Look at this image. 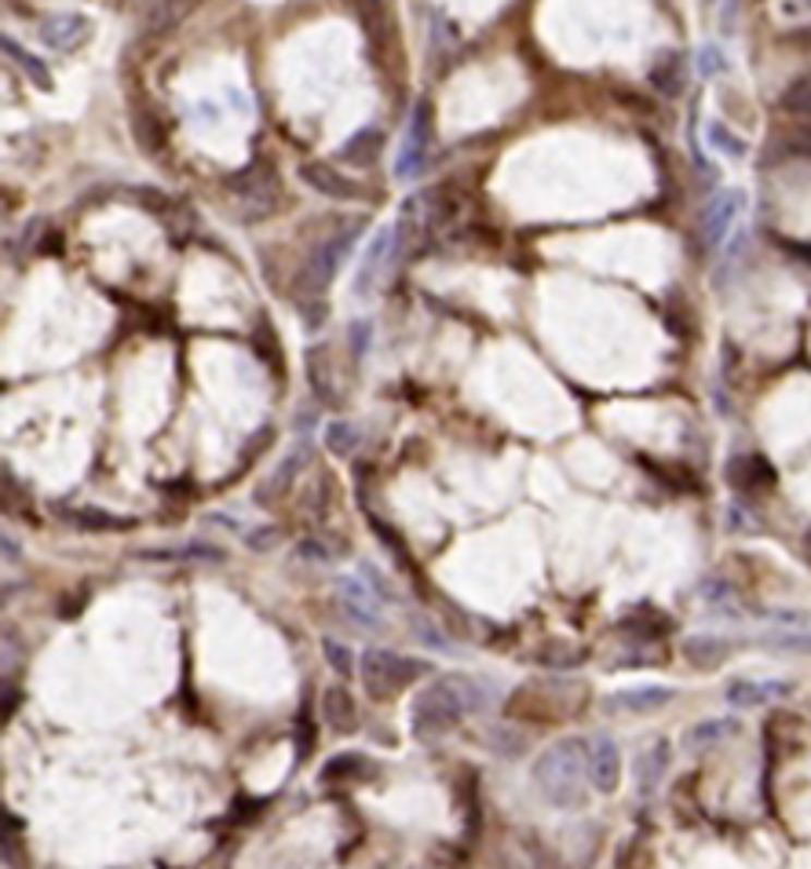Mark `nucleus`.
<instances>
[{
    "instance_id": "1",
    "label": "nucleus",
    "mask_w": 811,
    "mask_h": 869,
    "mask_svg": "<svg viewBox=\"0 0 811 869\" xmlns=\"http://www.w3.org/2000/svg\"><path fill=\"white\" fill-rule=\"evenodd\" d=\"M483 687L468 676H439L421 690V698L413 701V727L417 738H439L450 727H457L468 713L483 709Z\"/></svg>"
},
{
    "instance_id": "2",
    "label": "nucleus",
    "mask_w": 811,
    "mask_h": 869,
    "mask_svg": "<svg viewBox=\"0 0 811 869\" xmlns=\"http://www.w3.org/2000/svg\"><path fill=\"white\" fill-rule=\"evenodd\" d=\"M589 779V741L585 738H559L548 746L534 763V782L541 797L556 808H578L585 800Z\"/></svg>"
},
{
    "instance_id": "3",
    "label": "nucleus",
    "mask_w": 811,
    "mask_h": 869,
    "mask_svg": "<svg viewBox=\"0 0 811 869\" xmlns=\"http://www.w3.org/2000/svg\"><path fill=\"white\" fill-rule=\"evenodd\" d=\"M428 662L421 657H406L384 647H370L362 654V687L373 701H395L406 687H413L417 679L428 676Z\"/></svg>"
},
{
    "instance_id": "4",
    "label": "nucleus",
    "mask_w": 811,
    "mask_h": 869,
    "mask_svg": "<svg viewBox=\"0 0 811 869\" xmlns=\"http://www.w3.org/2000/svg\"><path fill=\"white\" fill-rule=\"evenodd\" d=\"M366 227V219H351V224L344 230H332V234L322 242L315 253L307 256V264H304V275H300V289L307 292V297H318L322 289L329 286L332 275L340 270V264L348 260L351 253V245L359 242V230Z\"/></svg>"
},
{
    "instance_id": "5",
    "label": "nucleus",
    "mask_w": 811,
    "mask_h": 869,
    "mask_svg": "<svg viewBox=\"0 0 811 869\" xmlns=\"http://www.w3.org/2000/svg\"><path fill=\"white\" fill-rule=\"evenodd\" d=\"M227 186L242 197V219L256 224V219H267L278 208V197H282V186H278L275 172H270V161H253L245 165L242 172H234Z\"/></svg>"
},
{
    "instance_id": "6",
    "label": "nucleus",
    "mask_w": 811,
    "mask_h": 869,
    "mask_svg": "<svg viewBox=\"0 0 811 869\" xmlns=\"http://www.w3.org/2000/svg\"><path fill=\"white\" fill-rule=\"evenodd\" d=\"M399 227H384L377 238L370 242L366 256H362L359 278H355V297H373L377 292V281L388 267V260H395V249H399Z\"/></svg>"
},
{
    "instance_id": "7",
    "label": "nucleus",
    "mask_w": 811,
    "mask_h": 869,
    "mask_svg": "<svg viewBox=\"0 0 811 869\" xmlns=\"http://www.w3.org/2000/svg\"><path fill=\"white\" fill-rule=\"evenodd\" d=\"M37 37L45 40V48L74 51L92 37V23H88V15H77V12L45 15V19H40V26H37Z\"/></svg>"
},
{
    "instance_id": "8",
    "label": "nucleus",
    "mask_w": 811,
    "mask_h": 869,
    "mask_svg": "<svg viewBox=\"0 0 811 869\" xmlns=\"http://www.w3.org/2000/svg\"><path fill=\"white\" fill-rule=\"evenodd\" d=\"M300 180L322 197H332V202H355V197H362V186L351 176L332 169L329 161H304L300 165Z\"/></svg>"
},
{
    "instance_id": "9",
    "label": "nucleus",
    "mask_w": 811,
    "mask_h": 869,
    "mask_svg": "<svg viewBox=\"0 0 811 869\" xmlns=\"http://www.w3.org/2000/svg\"><path fill=\"white\" fill-rule=\"evenodd\" d=\"M589 782L596 785L603 797H610V793L621 785V749L615 746V738H596L589 741Z\"/></svg>"
},
{
    "instance_id": "10",
    "label": "nucleus",
    "mask_w": 811,
    "mask_h": 869,
    "mask_svg": "<svg viewBox=\"0 0 811 869\" xmlns=\"http://www.w3.org/2000/svg\"><path fill=\"white\" fill-rule=\"evenodd\" d=\"M304 373H307L311 395H315L322 406H337V384H332L329 343H311V348L304 351Z\"/></svg>"
},
{
    "instance_id": "11",
    "label": "nucleus",
    "mask_w": 811,
    "mask_h": 869,
    "mask_svg": "<svg viewBox=\"0 0 811 869\" xmlns=\"http://www.w3.org/2000/svg\"><path fill=\"white\" fill-rule=\"evenodd\" d=\"M337 592H340V600H344V606L351 611V617H355V621L370 625V628L380 625V603H384V595L373 589V584L355 581V578H340L337 581Z\"/></svg>"
},
{
    "instance_id": "12",
    "label": "nucleus",
    "mask_w": 811,
    "mask_h": 869,
    "mask_svg": "<svg viewBox=\"0 0 811 869\" xmlns=\"http://www.w3.org/2000/svg\"><path fill=\"white\" fill-rule=\"evenodd\" d=\"M197 4H202V0H154L147 12V23H143V34L154 40L169 37L172 29H180L186 19L197 12Z\"/></svg>"
},
{
    "instance_id": "13",
    "label": "nucleus",
    "mask_w": 811,
    "mask_h": 869,
    "mask_svg": "<svg viewBox=\"0 0 811 869\" xmlns=\"http://www.w3.org/2000/svg\"><path fill=\"white\" fill-rule=\"evenodd\" d=\"M738 205H742V194H738V191L716 194L713 202L705 205V213H702L705 242H710V245H721V242H724V234H727V230H731L735 216H738Z\"/></svg>"
},
{
    "instance_id": "14",
    "label": "nucleus",
    "mask_w": 811,
    "mask_h": 869,
    "mask_svg": "<svg viewBox=\"0 0 811 869\" xmlns=\"http://www.w3.org/2000/svg\"><path fill=\"white\" fill-rule=\"evenodd\" d=\"M322 720H326L337 735H351V731L359 727V709L348 687H337V684L326 687V695H322Z\"/></svg>"
},
{
    "instance_id": "15",
    "label": "nucleus",
    "mask_w": 811,
    "mask_h": 869,
    "mask_svg": "<svg viewBox=\"0 0 811 869\" xmlns=\"http://www.w3.org/2000/svg\"><path fill=\"white\" fill-rule=\"evenodd\" d=\"M683 657L699 673H713V668H721L731 657V643L721 640V636H688L683 640Z\"/></svg>"
},
{
    "instance_id": "16",
    "label": "nucleus",
    "mask_w": 811,
    "mask_h": 869,
    "mask_svg": "<svg viewBox=\"0 0 811 869\" xmlns=\"http://www.w3.org/2000/svg\"><path fill=\"white\" fill-rule=\"evenodd\" d=\"M669 771V741H654L651 749H643L637 763H632V774H637V789L640 797H651L658 789L662 774Z\"/></svg>"
},
{
    "instance_id": "17",
    "label": "nucleus",
    "mask_w": 811,
    "mask_h": 869,
    "mask_svg": "<svg viewBox=\"0 0 811 869\" xmlns=\"http://www.w3.org/2000/svg\"><path fill=\"white\" fill-rule=\"evenodd\" d=\"M359 4V23L362 34H366L373 51H384L391 37V15H388V0H355Z\"/></svg>"
},
{
    "instance_id": "18",
    "label": "nucleus",
    "mask_w": 811,
    "mask_h": 869,
    "mask_svg": "<svg viewBox=\"0 0 811 869\" xmlns=\"http://www.w3.org/2000/svg\"><path fill=\"white\" fill-rule=\"evenodd\" d=\"M673 701V687H632V690H618L610 698V709L618 713H654V709L669 705Z\"/></svg>"
},
{
    "instance_id": "19",
    "label": "nucleus",
    "mask_w": 811,
    "mask_h": 869,
    "mask_svg": "<svg viewBox=\"0 0 811 869\" xmlns=\"http://www.w3.org/2000/svg\"><path fill=\"white\" fill-rule=\"evenodd\" d=\"M651 85L662 92V96L676 99L688 85V70H683V56L680 51H662L658 59H654L651 67Z\"/></svg>"
},
{
    "instance_id": "20",
    "label": "nucleus",
    "mask_w": 811,
    "mask_h": 869,
    "mask_svg": "<svg viewBox=\"0 0 811 869\" xmlns=\"http://www.w3.org/2000/svg\"><path fill=\"white\" fill-rule=\"evenodd\" d=\"M727 483L735 490H761L775 483V471L767 468L764 457H735L727 464Z\"/></svg>"
},
{
    "instance_id": "21",
    "label": "nucleus",
    "mask_w": 811,
    "mask_h": 869,
    "mask_svg": "<svg viewBox=\"0 0 811 869\" xmlns=\"http://www.w3.org/2000/svg\"><path fill=\"white\" fill-rule=\"evenodd\" d=\"M537 665L541 668H553V673H567V668H578L581 662L589 657V651L581 643H570V640H548L537 647Z\"/></svg>"
},
{
    "instance_id": "22",
    "label": "nucleus",
    "mask_w": 811,
    "mask_h": 869,
    "mask_svg": "<svg viewBox=\"0 0 811 869\" xmlns=\"http://www.w3.org/2000/svg\"><path fill=\"white\" fill-rule=\"evenodd\" d=\"M62 519L70 522V527H77V530H129L135 519L129 516H113V511H102V508H85V505H77V508H62Z\"/></svg>"
},
{
    "instance_id": "23",
    "label": "nucleus",
    "mask_w": 811,
    "mask_h": 869,
    "mask_svg": "<svg viewBox=\"0 0 811 869\" xmlns=\"http://www.w3.org/2000/svg\"><path fill=\"white\" fill-rule=\"evenodd\" d=\"M384 150V132L380 129H359L351 140L340 146V161L348 165H373Z\"/></svg>"
},
{
    "instance_id": "24",
    "label": "nucleus",
    "mask_w": 811,
    "mask_h": 869,
    "mask_svg": "<svg viewBox=\"0 0 811 869\" xmlns=\"http://www.w3.org/2000/svg\"><path fill=\"white\" fill-rule=\"evenodd\" d=\"M143 563H223V552L213 544H186V548H161V552H135Z\"/></svg>"
},
{
    "instance_id": "25",
    "label": "nucleus",
    "mask_w": 811,
    "mask_h": 869,
    "mask_svg": "<svg viewBox=\"0 0 811 869\" xmlns=\"http://www.w3.org/2000/svg\"><path fill=\"white\" fill-rule=\"evenodd\" d=\"M4 56L12 59L15 67L26 73V77H29V85L40 88V92H51V70H48L45 62H40V59L34 56V51H26L23 45H19V40L4 37Z\"/></svg>"
},
{
    "instance_id": "26",
    "label": "nucleus",
    "mask_w": 811,
    "mask_h": 869,
    "mask_svg": "<svg viewBox=\"0 0 811 869\" xmlns=\"http://www.w3.org/2000/svg\"><path fill=\"white\" fill-rule=\"evenodd\" d=\"M786 684H753V679H731L727 684V701L738 709H753L761 705V701L775 698V695H786Z\"/></svg>"
},
{
    "instance_id": "27",
    "label": "nucleus",
    "mask_w": 811,
    "mask_h": 869,
    "mask_svg": "<svg viewBox=\"0 0 811 869\" xmlns=\"http://www.w3.org/2000/svg\"><path fill=\"white\" fill-rule=\"evenodd\" d=\"M304 460H307V449H304V446L293 449V454H289V457L282 460V464H278L275 475H270L267 483H264V490H259V494H264V500L286 497V494H289V486H293V479L300 475V468H304Z\"/></svg>"
},
{
    "instance_id": "28",
    "label": "nucleus",
    "mask_w": 811,
    "mask_h": 869,
    "mask_svg": "<svg viewBox=\"0 0 811 869\" xmlns=\"http://www.w3.org/2000/svg\"><path fill=\"white\" fill-rule=\"evenodd\" d=\"M778 110L797 113V118H811V70L789 81L786 92L778 96Z\"/></svg>"
},
{
    "instance_id": "29",
    "label": "nucleus",
    "mask_w": 811,
    "mask_h": 869,
    "mask_svg": "<svg viewBox=\"0 0 811 869\" xmlns=\"http://www.w3.org/2000/svg\"><path fill=\"white\" fill-rule=\"evenodd\" d=\"M727 735H735V724H731V720H705V724L691 727L688 735H683V746L699 752V749L716 746V741H724Z\"/></svg>"
},
{
    "instance_id": "30",
    "label": "nucleus",
    "mask_w": 811,
    "mask_h": 869,
    "mask_svg": "<svg viewBox=\"0 0 811 869\" xmlns=\"http://www.w3.org/2000/svg\"><path fill=\"white\" fill-rule=\"evenodd\" d=\"M362 435L351 421H329L326 424V449L332 457H351L359 449Z\"/></svg>"
},
{
    "instance_id": "31",
    "label": "nucleus",
    "mask_w": 811,
    "mask_h": 869,
    "mask_svg": "<svg viewBox=\"0 0 811 869\" xmlns=\"http://www.w3.org/2000/svg\"><path fill=\"white\" fill-rule=\"evenodd\" d=\"M621 628L632 636H643V640H654V636H662L665 628H669V617H662L658 611H632Z\"/></svg>"
},
{
    "instance_id": "32",
    "label": "nucleus",
    "mask_w": 811,
    "mask_h": 869,
    "mask_svg": "<svg viewBox=\"0 0 811 869\" xmlns=\"http://www.w3.org/2000/svg\"><path fill=\"white\" fill-rule=\"evenodd\" d=\"M322 657H326V665L332 668V673H340V676L355 673V654H351L344 643L332 640V636H326V640H322Z\"/></svg>"
},
{
    "instance_id": "33",
    "label": "nucleus",
    "mask_w": 811,
    "mask_h": 869,
    "mask_svg": "<svg viewBox=\"0 0 811 869\" xmlns=\"http://www.w3.org/2000/svg\"><path fill=\"white\" fill-rule=\"evenodd\" d=\"M486 746H491L494 752H501V757H516V752H523L526 749V735H512V727H494V731H486Z\"/></svg>"
},
{
    "instance_id": "34",
    "label": "nucleus",
    "mask_w": 811,
    "mask_h": 869,
    "mask_svg": "<svg viewBox=\"0 0 811 869\" xmlns=\"http://www.w3.org/2000/svg\"><path fill=\"white\" fill-rule=\"evenodd\" d=\"M132 132H135V140H140V146L147 154H158V146H161V129L158 124L150 121V113H132Z\"/></svg>"
},
{
    "instance_id": "35",
    "label": "nucleus",
    "mask_w": 811,
    "mask_h": 869,
    "mask_svg": "<svg viewBox=\"0 0 811 869\" xmlns=\"http://www.w3.org/2000/svg\"><path fill=\"white\" fill-rule=\"evenodd\" d=\"M710 140H713L716 150L727 154V157H746V143L738 140L735 132H727L721 121H713V124H710Z\"/></svg>"
},
{
    "instance_id": "36",
    "label": "nucleus",
    "mask_w": 811,
    "mask_h": 869,
    "mask_svg": "<svg viewBox=\"0 0 811 869\" xmlns=\"http://www.w3.org/2000/svg\"><path fill=\"white\" fill-rule=\"evenodd\" d=\"M296 556L300 559H307V563H332V552H329V544L326 541H318V538H304L296 544Z\"/></svg>"
},
{
    "instance_id": "37",
    "label": "nucleus",
    "mask_w": 811,
    "mask_h": 869,
    "mask_svg": "<svg viewBox=\"0 0 811 869\" xmlns=\"http://www.w3.org/2000/svg\"><path fill=\"white\" fill-rule=\"evenodd\" d=\"M245 544L253 552H270L278 544V527H256V530H249L245 533Z\"/></svg>"
},
{
    "instance_id": "38",
    "label": "nucleus",
    "mask_w": 811,
    "mask_h": 869,
    "mask_svg": "<svg viewBox=\"0 0 811 869\" xmlns=\"http://www.w3.org/2000/svg\"><path fill=\"white\" fill-rule=\"evenodd\" d=\"M767 643L778 647V651H808L811 654V636H789V632H783V636H772Z\"/></svg>"
},
{
    "instance_id": "39",
    "label": "nucleus",
    "mask_w": 811,
    "mask_h": 869,
    "mask_svg": "<svg viewBox=\"0 0 811 869\" xmlns=\"http://www.w3.org/2000/svg\"><path fill=\"white\" fill-rule=\"evenodd\" d=\"M370 322H355L351 326V351H355V359H362V354L370 351Z\"/></svg>"
},
{
    "instance_id": "40",
    "label": "nucleus",
    "mask_w": 811,
    "mask_h": 869,
    "mask_svg": "<svg viewBox=\"0 0 811 869\" xmlns=\"http://www.w3.org/2000/svg\"><path fill=\"white\" fill-rule=\"evenodd\" d=\"M789 150L811 154V124H804V129H797L794 135H789Z\"/></svg>"
},
{
    "instance_id": "41",
    "label": "nucleus",
    "mask_w": 811,
    "mask_h": 869,
    "mask_svg": "<svg viewBox=\"0 0 811 869\" xmlns=\"http://www.w3.org/2000/svg\"><path fill=\"white\" fill-rule=\"evenodd\" d=\"M721 67H724L721 51H716V48H705V51H702V73H713V70H721Z\"/></svg>"
},
{
    "instance_id": "42",
    "label": "nucleus",
    "mask_w": 811,
    "mask_h": 869,
    "mask_svg": "<svg viewBox=\"0 0 811 869\" xmlns=\"http://www.w3.org/2000/svg\"><path fill=\"white\" fill-rule=\"evenodd\" d=\"M808 548H811V533H808Z\"/></svg>"
},
{
    "instance_id": "43",
    "label": "nucleus",
    "mask_w": 811,
    "mask_h": 869,
    "mask_svg": "<svg viewBox=\"0 0 811 869\" xmlns=\"http://www.w3.org/2000/svg\"><path fill=\"white\" fill-rule=\"evenodd\" d=\"M705 4H713V0H705Z\"/></svg>"
}]
</instances>
